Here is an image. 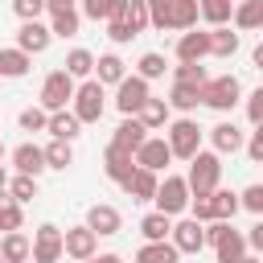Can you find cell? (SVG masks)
I'll use <instances>...</instances> for the list:
<instances>
[{
	"instance_id": "obj_28",
	"label": "cell",
	"mask_w": 263,
	"mask_h": 263,
	"mask_svg": "<svg viewBox=\"0 0 263 263\" xmlns=\"http://www.w3.org/2000/svg\"><path fill=\"white\" fill-rule=\"evenodd\" d=\"M29 66H33V58H29L25 49H16V45L0 49V78H25Z\"/></svg>"
},
{
	"instance_id": "obj_21",
	"label": "cell",
	"mask_w": 263,
	"mask_h": 263,
	"mask_svg": "<svg viewBox=\"0 0 263 263\" xmlns=\"http://www.w3.org/2000/svg\"><path fill=\"white\" fill-rule=\"evenodd\" d=\"M45 132H49L53 140H70V144H74V140L82 136V119H78L70 107H62V111H49V127H45Z\"/></svg>"
},
{
	"instance_id": "obj_51",
	"label": "cell",
	"mask_w": 263,
	"mask_h": 263,
	"mask_svg": "<svg viewBox=\"0 0 263 263\" xmlns=\"http://www.w3.org/2000/svg\"><path fill=\"white\" fill-rule=\"evenodd\" d=\"M247 247H251L255 255H263V218H255V226L247 230Z\"/></svg>"
},
{
	"instance_id": "obj_49",
	"label": "cell",
	"mask_w": 263,
	"mask_h": 263,
	"mask_svg": "<svg viewBox=\"0 0 263 263\" xmlns=\"http://www.w3.org/2000/svg\"><path fill=\"white\" fill-rule=\"evenodd\" d=\"M107 8H111V0H82V16L86 21H107Z\"/></svg>"
},
{
	"instance_id": "obj_39",
	"label": "cell",
	"mask_w": 263,
	"mask_h": 263,
	"mask_svg": "<svg viewBox=\"0 0 263 263\" xmlns=\"http://www.w3.org/2000/svg\"><path fill=\"white\" fill-rule=\"evenodd\" d=\"M8 197L12 201H33L37 197V177H25V173H16V177H8Z\"/></svg>"
},
{
	"instance_id": "obj_47",
	"label": "cell",
	"mask_w": 263,
	"mask_h": 263,
	"mask_svg": "<svg viewBox=\"0 0 263 263\" xmlns=\"http://www.w3.org/2000/svg\"><path fill=\"white\" fill-rule=\"evenodd\" d=\"M189 218L214 222V201H210V197H189Z\"/></svg>"
},
{
	"instance_id": "obj_35",
	"label": "cell",
	"mask_w": 263,
	"mask_h": 263,
	"mask_svg": "<svg viewBox=\"0 0 263 263\" xmlns=\"http://www.w3.org/2000/svg\"><path fill=\"white\" fill-rule=\"evenodd\" d=\"M78 25H82V12H78V8L49 12V33H53V37H62V41H66V37H74V33H78Z\"/></svg>"
},
{
	"instance_id": "obj_6",
	"label": "cell",
	"mask_w": 263,
	"mask_h": 263,
	"mask_svg": "<svg viewBox=\"0 0 263 263\" xmlns=\"http://www.w3.org/2000/svg\"><path fill=\"white\" fill-rule=\"evenodd\" d=\"M74 86H78V82H74L66 70H53V74H45L37 103H41L45 111H62V107H70V99H74Z\"/></svg>"
},
{
	"instance_id": "obj_11",
	"label": "cell",
	"mask_w": 263,
	"mask_h": 263,
	"mask_svg": "<svg viewBox=\"0 0 263 263\" xmlns=\"http://www.w3.org/2000/svg\"><path fill=\"white\" fill-rule=\"evenodd\" d=\"M62 242H66V255L74 259V263H82V259H90V255H99V234L82 222V226H70V230H62Z\"/></svg>"
},
{
	"instance_id": "obj_17",
	"label": "cell",
	"mask_w": 263,
	"mask_h": 263,
	"mask_svg": "<svg viewBox=\"0 0 263 263\" xmlns=\"http://www.w3.org/2000/svg\"><path fill=\"white\" fill-rule=\"evenodd\" d=\"M156 185H160V173H152V168H140V164H136V173H132L119 189H123L132 201H152V197H156Z\"/></svg>"
},
{
	"instance_id": "obj_36",
	"label": "cell",
	"mask_w": 263,
	"mask_h": 263,
	"mask_svg": "<svg viewBox=\"0 0 263 263\" xmlns=\"http://www.w3.org/2000/svg\"><path fill=\"white\" fill-rule=\"evenodd\" d=\"M45 164L58 168V173H66V168L74 164V144H70V140H49V144H45Z\"/></svg>"
},
{
	"instance_id": "obj_8",
	"label": "cell",
	"mask_w": 263,
	"mask_h": 263,
	"mask_svg": "<svg viewBox=\"0 0 263 263\" xmlns=\"http://www.w3.org/2000/svg\"><path fill=\"white\" fill-rule=\"evenodd\" d=\"M66 255V242H62V230L53 222H41L33 230V263H58Z\"/></svg>"
},
{
	"instance_id": "obj_12",
	"label": "cell",
	"mask_w": 263,
	"mask_h": 263,
	"mask_svg": "<svg viewBox=\"0 0 263 263\" xmlns=\"http://www.w3.org/2000/svg\"><path fill=\"white\" fill-rule=\"evenodd\" d=\"M177 62H205L210 58V29H185L181 37H177Z\"/></svg>"
},
{
	"instance_id": "obj_58",
	"label": "cell",
	"mask_w": 263,
	"mask_h": 263,
	"mask_svg": "<svg viewBox=\"0 0 263 263\" xmlns=\"http://www.w3.org/2000/svg\"><path fill=\"white\" fill-rule=\"evenodd\" d=\"M0 164H4V144H0Z\"/></svg>"
},
{
	"instance_id": "obj_24",
	"label": "cell",
	"mask_w": 263,
	"mask_h": 263,
	"mask_svg": "<svg viewBox=\"0 0 263 263\" xmlns=\"http://www.w3.org/2000/svg\"><path fill=\"white\" fill-rule=\"evenodd\" d=\"M0 255H4V263H29L33 238H25L21 230H8V234H0Z\"/></svg>"
},
{
	"instance_id": "obj_55",
	"label": "cell",
	"mask_w": 263,
	"mask_h": 263,
	"mask_svg": "<svg viewBox=\"0 0 263 263\" xmlns=\"http://www.w3.org/2000/svg\"><path fill=\"white\" fill-rule=\"evenodd\" d=\"M251 62H255V70H259V74H263V41H259V45H255V49H251Z\"/></svg>"
},
{
	"instance_id": "obj_25",
	"label": "cell",
	"mask_w": 263,
	"mask_h": 263,
	"mask_svg": "<svg viewBox=\"0 0 263 263\" xmlns=\"http://www.w3.org/2000/svg\"><path fill=\"white\" fill-rule=\"evenodd\" d=\"M62 70H66L74 82H82V78H95V53H90V49H82V45H74V49L66 53Z\"/></svg>"
},
{
	"instance_id": "obj_3",
	"label": "cell",
	"mask_w": 263,
	"mask_h": 263,
	"mask_svg": "<svg viewBox=\"0 0 263 263\" xmlns=\"http://www.w3.org/2000/svg\"><path fill=\"white\" fill-rule=\"evenodd\" d=\"M238 103H242V82H238L234 74H218V78H205V82H201V107L226 115V111H234Z\"/></svg>"
},
{
	"instance_id": "obj_19",
	"label": "cell",
	"mask_w": 263,
	"mask_h": 263,
	"mask_svg": "<svg viewBox=\"0 0 263 263\" xmlns=\"http://www.w3.org/2000/svg\"><path fill=\"white\" fill-rule=\"evenodd\" d=\"M247 251H251V247H247V234L234 230V222H230V230L214 242V259H218V263H238Z\"/></svg>"
},
{
	"instance_id": "obj_56",
	"label": "cell",
	"mask_w": 263,
	"mask_h": 263,
	"mask_svg": "<svg viewBox=\"0 0 263 263\" xmlns=\"http://www.w3.org/2000/svg\"><path fill=\"white\" fill-rule=\"evenodd\" d=\"M8 189V173H4V164H0V193Z\"/></svg>"
},
{
	"instance_id": "obj_5",
	"label": "cell",
	"mask_w": 263,
	"mask_h": 263,
	"mask_svg": "<svg viewBox=\"0 0 263 263\" xmlns=\"http://www.w3.org/2000/svg\"><path fill=\"white\" fill-rule=\"evenodd\" d=\"M189 197H193V193H189V181H185V177H177V173H164V181L156 185V197H152V201H156V210H160V214L181 218V214L189 210Z\"/></svg>"
},
{
	"instance_id": "obj_27",
	"label": "cell",
	"mask_w": 263,
	"mask_h": 263,
	"mask_svg": "<svg viewBox=\"0 0 263 263\" xmlns=\"http://www.w3.org/2000/svg\"><path fill=\"white\" fill-rule=\"evenodd\" d=\"M230 25H234V29H242V33L263 29V0H238V4H234Z\"/></svg>"
},
{
	"instance_id": "obj_44",
	"label": "cell",
	"mask_w": 263,
	"mask_h": 263,
	"mask_svg": "<svg viewBox=\"0 0 263 263\" xmlns=\"http://www.w3.org/2000/svg\"><path fill=\"white\" fill-rule=\"evenodd\" d=\"M242 111H247L251 127H259V123H263V86H255V90L242 99Z\"/></svg>"
},
{
	"instance_id": "obj_48",
	"label": "cell",
	"mask_w": 263,
	"mask_h": 263,
	"mask_svg": "<svg viewBox=\"0 0 263 263\" xmlns=\"http://www.w3.org/2000/svg\"><path fill=\"white\" fill-rule=\"evenodd\" d=\"M107 37H111L115 45H127L136 33H132V25H127V21H107Z\"/></svg>"
},
{
	"instance_id": "obj_9",
	"label": "cell",
	"mask_w": 263,
	"mask_h": 263,
	"mask_svg": "<svg viewBox=\"0 0 263 263\" xmlns=\"http://www.w3.org/2000/svg\"><path fill=\"white\" fill-rule=\"evenodd\" d=\"M136 164H140V168H152V173H164V168L173 164L168 140H164V136H148V140L136 148Z\"/></svg>"
},
{
	"instance_id": "obj_4",
	"label": "cell",
	"mask_w": 263,
	"mask_h": 263,
	"mask_svg": "<svg viewBox=\"0 0 263 263\" xmlns=\"http://www.w3.org/2000/svg\"><path fill=\"white\" fill-rule=\"evenodd\" d=\"M70 111L82 119V123H99L103 111H107V86L99 78H82L74 86V99H70Z\"/></svg>"
},
{
	"instance_id": "obj_33",
	"label": "cell",
	"mask_w": 263,
	"mask_h": 263,
	"mask_svg": "<svg viewBox=\"0 0 263 263\" xmlns=\"http://www.w3.org/2000/svg\"><path fill=\"white\" fill-rule=\"evenodd\" d=\"M201 21V12H197V0H173V8H168V29H193Z\"/></svg>"
},
{
	"instance_id": "obj_14",
	"label": "cell",
	"mask_w": 263,
	"mask_h": 263,
	"mask_svg": "<svg viewBox=\"0 0 263 263\" xmlns=\"http://www.w3.org/2000/svg\"><path fill=\"white\" fill-rule=\"evenodd\" d=\"M86 226H90L99 238H111V234L123 230V214H119L115 205H107V201H95V205L86 210Z\"/></svg>"
},
{
	"instance_id": "obj_13",
	"label": "cell",
	"mask_w": 263,
	"mask_h": 263,
	"mask_svg": "<svg viewBox=\"0 0 263 263\" xmlns=\"http://www.w3.org/2000/svg\"><path fill=\"white\" fill-rule=\"evenodd\" d=\"M103 173H107V181L123 185V181L136 173V152H127V148H119V144L111 140L107 152H103Z\"/></svg>"
},
{
	"instance_id": "obj_15",
	"label": "cell",
	"mask_w": 263,
	"mask_h": 263,
	"mask_svg": "<svg viewBox=\"0 0 263 263\" xmlns=\"http://www.w3.org/2000/svg\"><path fill=\"white\" fill-rule=\"evenodd\" d=\"M49 41H53L49 25H41V21H21V29H16V49H25V53L33 58V53H45Z\"/></svg>"
},
{
	"instance_id": "obj_50",
	"label": "cell",
	"mask_w": 263,
	"mask_h": 263,
	"mask_svg": "<svg viewBox=\"0 0 263 263\" xmlns=\"http://www.w3.org/2000/svg\"><path fill=\"white\" fill-rule=\"evenodd\" d=\"M242 148H247V156H251L255 164H263V123H259V127L251 132V140H247Z\"/></svg>"
},
{
	"instance_id": "obj_41",
	"label": "cell",
	"mask_w": 263,
	"mask_h": 263,
	"mask_svg": "<svg viewBox=\"0 0 263 263\" xmlns=\"http://www.w3.org/2000/svg\"><path fill=\"white\" fill-rule=\"evenodd\" d=\"M210 74H205V66L201 62H177L173 66V82H193V86H201Z\"/></svg>"
},
{
	"instance_id": "obj_43",
	"label": "cell",
	"mask_w": 263,
	"mask_h": 263,
	"mask_svg": "<svg viewBox=\"0 0 263 263\" xmlns=\"http://www.w3.org/2000/svg\"><path fill=\"white\" fill-rule=\"evenodd\" d=\"M238 201H242V210H247V214H255V218H263V181H255V185H247V189L238 193Z\"/></svg>"
},
{
	"instance_id": "obj_38",
	"label": "cell",
	"mask_w": 263,
	"mask_h": 263,
	"mask_svg": "<svg viewBox=\"0 0 263 263\" xmlns=\"http://www.w3.org/2000/svg\"><path fill=\"white\" fill-rule=\"evenodd\" d=\"M164 70H168V62H164V53H156V49H148V53H140V62H136V74L140 78H164Z\"/></svg>"
},
{
	"instance_id": "obj_53",
	"label": "cell",
	"mask_w": 263,
	"mask_h": 263,
	"mask_svg": "<svg viewBox=\"0 0 263 263\" xmlns=\"http://www.w3.org/2000/svg\"><path fill=\"white\" fill-rule=\"evenodd\" d=\"M78 0H45V12H66V8H74Z\"/></svg>"
},
{
	"instance_id": "obj_7",
	"label": "cell",
	"mask_w": 263,
	"mask_h": 263,
	"mask_svg": "<svg viewBox=\"0 0 263 263\" xmlns=\"http://www.w3.org/2000/svg\"><path fill=\"white\" fill-rule=\"evenodd\" d=\"M148 99H152V90H148V78H140V74H127V78L115 86V107H119V115H136Z\"/></svg>"
},
{
	"instance_id": "obj_31",
	"label": "cell",
	"mask_w": 263,
	"mask_h": 263,
	"mask_svg": "<svg viewBox=\"0 0 263 263\" xmlns=\"http://www.w3.org/2000/svg\"><path fill=\"white\" fill-rule=\"evenodd\" d=\"M197 12H201V21H205L210 29H218V25H230L234 0H197Z\"/></svg>"
},
{
	"instance_id": "obj_34",
	"label": "cell",
	"mask_w": 263,
	"mask_h": 263,
	"mask_svg": "<svg viewBox=\"0 0 263 263\" xmlns=\"http://www.w3.org/2000/svg\"><path fill=\"white\" fill-rule=\"evenodd\" d=\"M210 201H214V218H222V222H234V214L242 210L238 193H234V189H222V185L210 193Z\"/></svg>"
},
{
	"instance_id": "obj_32",
	"label": "cell",
	"mask_w": 263,
	"mask_h": 263,
	"mask_svg": "<svg viewBox=\"0 0 263 263\" xmlns=\"http://www.w3.org/2000/svg\"><path fill=\"white\" fill-rule=\"evenodd\" d=\"M210 53H214V58H234V53H238V33H234L230 25L210 29Z\"/></svg>"
},
{
	"instance_id": "obj_40",
	"label": "cell",
	"mask_w": 263,
	"mask_h": 263,
	"mask_svg": "<svg viewBox=\"0 0 263 263\" xmlns=\"http://www.w3.org/2000/svg\"><path fill=\"white\" fill-rule=\"evenodd\" d=\"M16 123H21V132H45L49 127V111L37 103V107H25L21 115H16Z\"/></svg>"
},
{
	"instance_id": "obj_54",
	"label": "cell",
	"mask_w": 263,
	"mask_h": 263,
	"mask_svg": "<svg viewBox=\"0 0 263 263\" xmlns=\"http://www.w3.org/2000/svg\"><path fill=\"white\" fill-rule=\"evenodd\" d=\"M82 263H123L115 251H103V255H90V259H82Z\"/></svg>"
},
{
	"instance_id": "obj_59",
	"label": "cell",
	"mask_w": 263,
	"mask_h": 263,
	"mask_svg": "<svg viewBox=\"0 0 263 263\" xmlns=\"http://www.w3.org/2000/svg\"><path fill=\"white\" fill-rule=\"evenodd\" d=\"M0 263H4V255H0Z\"/></svg>"
},
{
	"instance_id": "obj_37",
	"label": "cell",
	"mask_w": 263,
	"mask_h": 263,
	"mask_svg": "<svg viewBox=\"0 0 263 263\" xmlns=\"http://www.w3.org/2000/svg\"><path fill=\"white\" fill-rule=\"evenodd\" d=\"M21 226H25V210H21V201H12L8 189H4V193H0V234L21 230Z\"/></svg>"
},
{
	"instance_id": "obj_29",
	"label": "cell",
	"mask_w": 263,
	"mask_h": 263,
	"mask_svg": "<svg viewBox=\"0 0 263 263\" xmlns=\"http://www.w3.org/2000/svg\"><path fill=\"white\" fill-rule=\"evenodd\" d=\"M181 251L173 247V238H160V242H144L136 251V263H177Z\"/></svg>"
},
{
	"instance_id": "obj_57",
	"label": "cell",
	"mask_w": 263,
	"mask_h": 263,
	"mask_svg": "<svg viewBox=\"0 0 263 263\" xmlns=\"http://www.w3.org/2000/svg\"><path fill=\"white\" fill-rule=\"evenodd\" d=\"M238 263H263V259H259V255H242Z\"/></svg>"
},
{
	"instance_id": "obj_42",
	"label": "cell",
	"mask_w": 263,
	"mask_h": 263,
	"mask_svg": "<svg viewBox=\"0 0 263 263\" xmlns=\"http://www.w3.org/2000/svg\"><path fill=\"white\" fill-rule=\"evenodd\" d=\"M123 21H127V25H132V33L140 37V33L152 25V16H148V4H144V0H127V16H123Z\"/></svg>"
},
{
	"instance_id": "obj_16",
	"label": "cell",
	"mask_w": 263,
	"mask_h": 263,
	"mask_svg": "<svg viewBox=\"0 0 263 263\" xmlns=\"http://www.w3.org/2000/svg\"><path fill=\"white\" fill-rule=\"evenodd\" d=\"M12 168L25 173V177H41V173L49 168V164H45V148H37L33 140L16 144V148H12Z\"/></svg>"
},
{
	"instance_id": "obj_22",
	"label": "cell",
	"mask_w": 263,
	"mask_h": 263,
	"mask_svg": "<svg viewBox=\"0 0 263 263\" xmlns=\"http://www.w3.org/2000/svg\"><path fill=\"white\" fill-rule=\"evenodd\" d=\"M95 78H99L103 86H119V82L127 78V62H123L119 53H99V58H95Z\"/></svg>"
},
{
	"instance_id": "obj_52",
	"label": "cell",
	"mask_w": 263,
	"mask_h": 263,
	"mask_svg": "<svg viewBox=\"0 0 263 263\" xmlns=\"http://www.w3.org/2000/svg\"><path fill=\"white\" fill-rule=\"evenodd\" d=\"M127 16V0H111V8H107V21H123Z\"/></svg>"
},
{
	"instance_id": "obj_23",
	"label": "cell",
	"mask_w": 263,
	"mask_h": 263,
	"mask_svg": "<svg viewBox=\"0 0 263 263\" xmlns=\"http://www.w3.org/2000/svg\"><path fill=\"white\" fill-rule=\"evenodd\" d=\"M111 140H115L119 148H127V152H136V148H140V144L148 140V127H144V123H140L136 115H123V119H119V127L111 132Z\"/></svg>"
},
{
	"instance_id": "obj_2",
	"label": "cell",
	"mask_w": 263,
	"mask_h": 263,
	"mask_svg": "<svg viewBox=\"0 0 263 263\" xmlns=\"http://www.w3.org/2000/svg\"><path fill=\"white\" fill-rule=\"evenodd\" d=\"M201 136H205V127H201L193 115L168 119V127H164V140H168V148H173V160H193L197 148H201Z\"/></svg>"
},
{
	"instance_id": "obj_46",
	"label": "cell",
	"mask_w": 263,
	"mask_h": 263,
	"mask_svg": "<svg viewBox=\"0 0 263 263\" xmlns=\"http://www.w3.org/2000/svg\"><path fill=\"white\" fill-rule=\"evenodd\" d=\"M12 12H16L21 21H41V12H45V0H12Z\"/></svg>"
},
{
	"instance_id": "obj_18",
	"label": "cell",
	"mask_w": 263,
	"mask_h": 263,
	"mask_svg": "<svg viewBox=\"0 0 263 263\" xmlns=\"http://www.w3.org/2000/svg\"><path fill=\"white\" fill-rule=\"evenodd\" d=\"M210 144H214V152H218V156H234V152H238L247 140H242L238 123L222 119V123H214V127H210Z\"/></svg>"
},
{
	"instance_id": "obj_30",
	"label": "cell",
	"mask_w": 263,
	"mask_h": 263,
	"mask_svg": "<svg viewBox=\"0 0 263 263\" xmlns=\"http://www.w3.org/2000/svg\"><path fill=\"white\" fill-rule=\"evenodd\" d=\"M140 234H144V242H160V238L173 234V218L160 214V210H152V214L140 218Z\"/></svg>"
},
{
	"instance_id": "obj_20",
	"label": "cell",
	"mask_w": 263,
	"mask_h": 263,
	"mask_svg": "<svg viewBox=\"0 0 263 263\" xmlns=\"http://www.w3.org/2000/svg\"><path fill=\"white\" fill-rule=\"evenodd\" d=\"M177 115H193L197 107H201V86H193V82H173V90H168V99H164Z\"/></svg>"
},
{
	"instance_id": "obj_1",
	"label": "cell",
	"mask_w": 263,
	"mask_h": 263,
	"mask_svg": "<svg viewBox=\"0 0 263 263\" xmlns=\"http://www.w3.org/2000/svg\"><path fill=\"white\" fill-rule=\"evenodd\" d=\"M185 181H189V193L193 197H210L214 189H218V181H222V156L210 148H197V156L189 160V173H185Z\"/></svg>"
},
{
	"instance_id": "obj_45",
	"label": "cell",
	"mask_w": 263,
	"mask_h": 263,
	"mask_svg": "<svg viewBox=\"0 0 263 263\" xmlns=\"http://www.w3.org/2000/svg\"><path fill=\"white\" fill-rule=\"evenodd\" d=\"M148 4V16H152V29H168V8H173V0H144Z\"/></svg>"
},
{
	"instance_id": "obj_10",
	"label": "cell",
	"mask_w": 263,
	"mask_h": 263,
	"mask_svg": "<svg viewBox=\"0 0 263 263\" xmlns=\"http://www.w3.org/2000/svg\"><path fill=\"white\" fill-rule=\"evenodd\" d=\"M173 247L181 251V255H197L201 247H205V222H197V218H181V222H173Z\"/></svg>"
},
{
	"instance_id": "obj_26",
	"label": "cell",
	"mask_w": 263,
	"mask_h": 263,
	"mask_svg": "<svg viewBox=\"0 0 263 263\" xmlns=\"http://www.w3.org/2000/svg\"><path fill=\"white\" fill-rule=\"evenodd\" d=\"M136 119H140L148 132H160V127H168V119H173V107H168L164 99H148V103L136 111Z\"/></svg>"
}]
</instances>
